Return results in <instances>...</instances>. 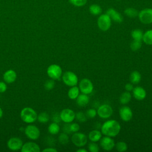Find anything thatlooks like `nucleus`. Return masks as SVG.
Segmentation results:
<instances>
[{"label": "nucleus", "mask_w": 152, "mask_h": 152, "mask_svg": "<svg viewBox=\"0 0 152 152\" xmlns=\"http://www.w3.org/2000/svg\"><path fill=\"white\" fill-rule=\"evenodd\" d=\"M55 85V80L50 78V80H48L47 81H46L44 84V87L46 90H51L54 88Z\"/></svg>", "instance_id": "72a5a7b5"}, {"label": "nucleus", "mask_w": 152, "mask_h": 152, "mask_svg": "<svg viewBox=\"0 0 152 152\" xmlns=\"http://www.w3.org/2000/svg\"><path fill=\"white\" fill-rule=\"evenodd\" d=\"M119 113L121 119L125 122L129 121L132 118V111L131 109L127 106H123L120 107Z\"/></svg>", "instance_id": "4468645a"}, {"label": "nucleus", "mask_w": 152, "mask_h": 152, "mask_svg": "<svg viewBox=\"0 0 152 152\" xmlns=\"http://www.w3.org/2000/svg\"><path fill=\"white\" fill-rule=\"evenodd\" d=\"M89 140L92 142H97L102 137V133L99 129H93L91 131L88 135Z\"/></svg>", "instance_id": "aec40b11"}, {"label": "nucleus", "mask_w": 152, "mask_h": 152, "mask_svg": "<svg viewBox=\"0 0 152 152\" xmlns=\"http://www.w3.org/2000/svg\"><path fill=\"white\" fill-rule=\"evenodd\" d=\"M100 145L103 150L105 151H110L114 148L115 144L112 137L105 135L104 137H102L100 140Z\"/></svg>", "instance_id": "f8f14e48"}, {"label": "nucleus", "mask_w": 152, "mask_h": 152, "mask_svg": "<svg viewBox=\"0 0 152 152\" xmlns=\"http://www.w3.org/2000/svg\"><path fill=\"white\" fill-rule=\"evenodd\" d=\"M79 89L82 93L86 94H91L94 88L93 84L92 82L88 78L82 79L79 83Z\"/></svg>", "instance_id": "1a4fd4ad"}, {"label": "nucleus", "mask_w": 152, "mask_h": 152, "mask_svg": "<svg viewBox=\"0 0 152 152\" xmlns=\"http://www.w3.org/2000/svg\"><path fill=\"white\" fill-rule=\"evenodd\" d=\"M142 46V42L141 40H133L130 44V48L132 51H137L139 50Z\"/></svg>", "instance_id": "c756f323"}, {"label": "nucleus", "mask_w": 152, "mask_h": 152, "mask_svg": "<svg viewBox=\"0 0 152 152\" xmlns=\"http://www.w3.org/2000/svg\"><path fill=\"white\" fill-rule=\"evenodd\" d=\"M77 152H87V150H86L85 148H78L76 150Z\"/></svg>", "instance_id": "c03bdc74"}, {"label": "nucleus", "mask_w": 152, "mask_h": 152, "mask_svg": "<svg viewBox=\"0 0 152 152\" xmlns=\"http://www.w3.org/2000/svg\"><path fill=\"white\" fill-rule=\"evenodd\" d=\"M21 151V152H40V147L37 143L29 141L23 144Z\"/></svg>", "instance_id": "2eb2a0df"}, {"label": "nucleus", "mask_w": 152, "mask_h": 152, "mask_svg": "<svg viewBox=\"0 0 152 152\" xmlns=\"http://www.w3.org/2000/svg\"><path fill=\"white\" fill-rule=\"evenodd\" d=\"M97 113L98 116L102 119H107L113 114L112 107L107 104H103L99 106Z\"/></svg>", "instance_id": "6e6552de"}, {"label": "nucleus", "mask_w": 152, "mask_h": 152, "mask_svg": "<svg viewBox=\"0 0 152 152\" xmlns=\"http://www.w3.org/2000/svg\"><path fill=\"white\" fill-rule=\"evenodd\" d=\"M63 131H64V132H65L68 134H69L71 133V131L70 129V124L69 123H66V124L63 126Z\"/></svg>", "instance_id": "ea45409f"}, {"label": "nucleus", "mask_w": 152, "mask_h": 152, "mask_svg": "<svg viewBox=\"0 0 152 152\" xmlns=\"http://www.w3.org/2000/svg\"><path fill=\"white\" fill-rule=\"evenodd\" d=\"M89 101L90 98L88 96V94H86L84 93L79 94L76 99V103L78 106L80 107L86 106L88 103Z\"/></svg>", "instance_id": "6ab92c4d"}, {"label": "nucleus", "mask_w": 152, "mask_h": 152, "mask_svg": "<svg viewBox=\"0 0 152 152\" xmlns=\"http://www.w3.org/2000/svg\"><path fill=\"white\" fill-rule=\"evenodd\" d=\"M20 118L24 122L32 124L37 120V113L33 108L26 107L21 110Z\"/></svg>", "instance_id": "f03ea898"}, {"label": "nucleus", "mask_w": 152, "mask_h": 152, "mask_svg": "<svg viewBox=\"0 0 152 152\" xmlns=\"http://www.w3.org/2000/svg\"><path fill=\"white\" fill-rule=\"evenodd\" d=\"M88 148L90 152H98L99 151V145L96 143V142L91 141V142L88 145Z\"/></svg>", "instance_id": "f704fd0d"}, {"label": "nucleus", "mask_w": 152, "mask_h": 152, "mask_svg": "<svg viewBox=\"0 0 152 152\" xmlns=\"http://www.w3.org/2000/svg\"><path fill=\"white\" fill-rule=\"evenodd\" d=\"M106 14H107L110 17V18L114 21L121 23L123 21L122 16L113 8L108 9L106 11Z\"/></svg>", "instance_id": "a211bd4d"}, {"label": "nucleus", "mask_w": 152, "mask_h": 152, "mask_svg": "<svg viewBox=\"0 0 152 152\" xmlns=\"http://www.w3.org/2000/svg\"><path fill=\"white\" fill-rule=\"evenodd\" d=\"M8 148L12 151H18L21 150L23 142L18 137H11L7 141Z\"/></svg>", "instance_id": "ddd939ff"}, {"label": "nucleus", "mask_w": 152, "mask_h": 152, "mask_svg": "<svg viewBox=\"0 0 152 152\" xmlns=\"http://www.w3.org/2000/svg\"><path fill=\"white\" fill-rule=\"evenodd\" d=\"M141 79V74L137 71H132L129 75V81L133 84H138Z\"/></svg>", "instance_id": "4be33fe9"}, {"label": "nucleus", "mask_w": 152, "mask_h": 152, "mask_svg": "<svg viewBox=\"0 0 152 152\" xmlns=\"http://www.w3.org/2000/svg\"><path fill=\"white\" fill-rule=\"evenodd\" d=\"M17 73L13 69H8L3 74L4 81L8 84H11L16 80Z\"/></svg>", "instance_id": "dca6fc26"}, {"label": "nucleus", "mask_w": 152, "mask_h": 152, "mask_svg": "<svg viewBox=\"0 0 152 152\" xmlns=\"http://www.w3.org/2000/svg\"><path fill=\"white\" fill-rule=\"evenodd\" d=\"M2 115H3V110L2 108L0 107V119L2 117Z\"/></svg>", "instance_id": "a18cd8bd"}, {"label": "nucleus", "mask_w": 152, "mask_h": 152, "mask_svg": "<svg viewBox=\"0 0 152 152\" xmlns=\"http://www.w3.org/2000/svg\"><path fill=\"white\" fill-rule=\"evenodd\" d=\"M132 94L136 100H142L146 97V91L144 88L140 86H137L134 87L132 90Z\"/></svg>", "instance_id": "f3484780"}, {"label": "nucleus", "mask_w": 152, "mask_h": 152, "mask_svg": "<svg viewBox=\"0 0 152 152\" xmlns=\"http://www.w3.org/2000/svg\"><path fill=\"white\" fill-rule=\"evenodd\" d=\"M70 129L71 132H78L80 129V125L77 123H72L70 124Z\"/></svg>", "instance_id": "4c0bfd02"}, {"label": "nucleus", "mask_w": 152, "mask_h": 152, "mask_svg": "<svg viewBox=\"0 0 152 152\" xmlns=\"http://www.w3.org/2000/svg\"><path fill=\"white\" fill-rule=\"evenodd\" d=\"M86 116L88 118H94L97 115V110L94 108H90L86 111Z\"/></svg>", "instance_id": "c9c22d12"}, {"label": "nucleus", "mask_w": 152, "mask_h": 152, "mask_svg": "<svg viewBox=\"0 0 152 152\" xmlns=\"http://www.w3.org/2000/svg\"><path fill=\"white\" fill-rule=\"evenodd\" d=\"M53 122H56V123L59 122L60 121H61L59 114H55L53 116Z\"/></svg>", "instance_id": "79ce46f5"}, {"label": "nucleus", "mask_w": 152, "mask_h": 152, "mask_svg": "<svg viewBox=\"0 0 152 152\" xmlns=\"http://www.w3.org/2000/svg\"><path fill=\"white\" fill-rule=\"evenodd\" d=\"M131 100V94L129 91L122 93L119 97V102L122 104H128Z\"/></svg>", "instance_id": "5701e85b"}, {"label": "nucleus", "mask_w": 152, "mask_h": 152, "mask_svg": "<svg viewBox=\"0 0 152 152\" xmlns=\"http://www.w3.org/2000/svg\"><path fill=\"white\" fill-rule=\"evenodd\" d=\"M133 88H134L133 84H132L131 83H127V84H126L125 86V89L126 91H127L130 92V91H132Z\"/></svg>", "instance_id": "a19ab883"}, {"label": "nucleus", "mask_w": 152, "mask_h": 152, "mask_svg": "<svg viewBox=\"0 0 152 152\" xmlns=\"http://www.w3.org/2000/svg\"><path fill=\"white\" fill-rule=\"evenodd\" d=\"M7 89V86L5 81H0V93H4Z\"/></svg>", "instance_id": "58836bf2"}, {"label": "nucleus", "mask_w": 152, "mask_h": 152, "mask_svg": "<svg viewBox=\"0 0 152 152\" xmlns=\"http://www.w3.org/2000/svg\"><path fill=\"white\" fill-rule=\"evenodd\" d=\"M48 132L52 135H56L59 133L60 131V126L56 122H52L49 124L48 128Z\"/></svg>", "instance_id": "b1692460"}, {"label": "nucleus", "mask_w": 152, "mask_h": 152, "mask_svg": "<svg viewBox=\"0 0 152 152\" xmlns=\"http://www.w3.org/2000/svg\"><path fill=\"white\" fill-rule=\"evenodd\" d=\"M142 40L146 45H152V30H148L143 34Z\"/></svg>", "instance_id": "393cba45"}, {"label": "nucleus", "mask_w": 152, "mask_h": 152, "mask_svg": "<svg viewBox=\"0 0 152 152\" xmlns=\"http://www.w3.org/2000/svg\"><path fill=\"white\" fill-rule=\"evenodd\" d=\"M44 152H57V150L53 147H48L43 150Z\"/></svg>", "instance_id": "37998d69"}, {"label": "nucleus", "mask_w": 152, "mask_h": 152, "mask_svg": "<svg viewBox=\"0 0 152 152\" xmlns=\"http://www.w3.org/2000/svg\"><path fill=\"white\" fill-rule=\"evenodd\" d=\"M47 74L50 78L54 80H58L62 77V70L59 65L52 64L47 68Z\"/></svg>", "instance_id": "20e7f679"}, {"label": "nucleus", "mask_w": 152, "mask_h": 152, "mask_svg": "<svg viewBox=\"0 0 152 152\" xmlns=\"http://www.w3.org/2000/svg\"><path fill=\"white\" fill-rule=\"evenodd\" d=\"M121 129V126L119 122L114 119L106 121L102 125L100 128L102 134L110 137H115L118 135Z\"/></svg>", "instance_id": "f257e3e1"}, {"label": "nucleus", "mask_w": 152, "mask_h": 152, "mask_svg": "<svg viewBox=\"0 0 152 152\" xmlns=\"http://www.w3.org/2000/svg\"><path fill=\"white\" fill-rule=\"evenodd\" d=\"M138 18L140 21L144 24L152 23V9L145 8L138 13Z\"/></svg>", "instance_id": "9b49d317"}, {"label": "nucleus", "mask_w": 152, "mask_h": 152, "mask_svg": "<svg viewBox=\"0 0 152 152\" xmlns=\"http://www.w3.org/2000/svg\"><path fill=\"white\" fill-rule=\"evenodd\" d=\"M115 146L116 147V150L119 152H124L128 149V145L124 141H119Z\"/></svg>", "instance_id": "c85d7f7f"}, {"label": "nucleus", "mask_w": 152, "mask_h": 152, "mask_svg": "<svg viewBox=\"0 0 152 152\" xmlns=\"http://www.w3.org/2000/svg\"><path fill=\"white\" fill-rule=\"evenodd\" d=\"M125 14L129 17H131V18H134L135 17L137 16H138V12L137 11V10H136L134 8H126L125 11H124Z\"/></svg>", "instance_id": "7c9ffc66"}, {"label": "nucleus", "mask_w": 152, "mask_h": 152, "mask_svg": "<svg viewBox=\"0 0 152 152\" xmlns=\"http://www.w3.org/2000/svg\"><path fill=\"white\" fill-rule=\"evenodd\" d=\"M72 142L78 147L84 146L87 142V137L86 135L82 132H74L71 137Z\"/></svg>", "instance_id": "423d86ee"}, {"label": "nucleus", "mask_w": 152, "mask_h": 152, "mask_svg": "<svg viewBox=\"0 0 152 152\" xmlns=\"http://www.w3.org/2000/svg\"><path fill=\"white\" fill-rule=\"evenodd\" d=\"M37 120L42 124H46L47 123L49 120V116L48 113L43 112L40 113L39 115H37Z\"/></svg>", "instance_id": "bb28decb"}, {"label": "nucleus", "mask_w": 152, "mask_h": 152, "mask_svg": "<svg viewBox=\"0 0 152 152\" xmlns=\"http://www.w3.org/2000/svg\"><path fill=\"white\" fill-rule=\"evenodd\" d=\"M61 121L65 123H71L75 118V112L71 109L66 108L61 110L59 113Z\"/></svg>", "instance_id": "9d476101"}, {"label": "nucleus", "mask_w": 152, "mask_h": 152, "mask_svg": "<svg viewBox=\"0 0 152 152\" xmlns=\"http://www.w3.org/2000/svg\"><path fill=\"white\" fill-rule=\"evenodd\" d=\"M80 94L79 87L75 86L71 87L68 91V96L71 100H75Z\"/></svg>", "instance_id": "412c9836"}, {"label": "nucleus", "mask_w": 152, "mask_h": 152, "mask_svg": "<svg viewBox=\"0 0 152 152\" xmlns=\"http://www.w3.org/2000/svg\"><path fill=\"white\" fill-rule=\"evenodd\" d=\"M89 10L91 14H92L93 15H99L102 12V8L101 7L96 4H93L91 5L90 8H89Z\"/></svg>", "instance_id": "cd10ccee"}, {"label": "nucleus", "mask_w": 152, "mask_h": 152, "mask_svg": "<svg viewBox=\"0 0 152 152\" xmlns=\"http://www.w3.org/2000/svg\"><path fill=\"white\" fill-rule=\"evenodd\" d=\"M24 133L26 137L31 140H37L40 135V132L37 126L34 125H28L24 128Z\"/></svg>", "instance_id": "39448f33"}, {"label": "nucleus", "mask_w": 152, "mask_h": 152, "mask_svg": "<svg viewBox=\"0 0 152 152\" xmlns=\"http://www.w3.org/2000/svg\"><path fill=\"white\" fill-rule=\"evenodd\" d=\"M97 26L102 31L108 30L111 26V18L106 14L101 15L97 20Z\"/></svg>", "instance_id": "0eeeda50"}, {"label": "nucleus", "mask_w": 152, "mask_h": 152, "mask_svg": "<svg viewBox=\"0 0 152 152\" xmlns=\"http://www.w3.org/2000/svg\"><path fill=\"white\" fill-rule=\"evenodd\" d=\"M58 141L61 144H66L69 141L68 134L65 132L61 133L58 137Z\"/></svg>", "instance_id": "2f4dec72"}, {"label": "nucleus", "mask_w": 152, "mask_h": 152, "mask_svg": "<svg viewBox=\"0 0 152 152\" xmlns=\"http://www.w3.org/2000/svg\"><path fill=\"white\" fill-rule=\"evenodd\" d=\"M75 118L78 121L80 122H85L88 118L85 113L83 112H78L75 113Z\"/></svg>", "instance_id": "473e14b6"}, {"label": "nucleus", "mask_w": 152, "mask_h": 152, "mask_svg": "<svg viewBox=\"0 0 152 152\" xmlns=\"http://www.w3.org/2000/svg\"><path fill=\"white\" fill-rule=\"evenodd\" d=\"M142 31L140 29H134L131 31V36L133 38V40H141L142 41L143 36Z\"/></svg>", "instance_id": "a878e982"}, {"label": "nucleus", "mask_w": 152, "mask_h": 152, "mask_svg": "<svg viewBox=\"0 0 152 152\" xmlns=\"http://www.w3.org/2000/svg\"><path fill=\"white\" fill-rule=\"evenodd\" d=\"M69 2L75 6L81 7L86 3L87 0H69Z\"/></svg>", "instance_id": "e433bc0d"}, {"label": "nucleus", "mask_w": 152, "mask_h": 152, "mask_svg": "<svg viewBox=\"0 0 152 152\" xmlns=\"http://www.w3.org/2000/svg\"><path fill=\"white\" fill-rule=\"evenodd\" d=\"M62 79L64 83L69 87L77 86L78 82L77 75L71 71L65 72L62 75Z\"/></svg>", "instance_id": "7ed1b4c3"}]
</instances>
